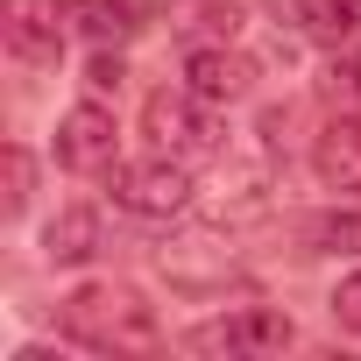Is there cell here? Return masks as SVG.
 Wrapping results in <instances>:
<instances>
[{"mask_svg": "<svg viewBox=\"0 0 361 361\" xmlns=\"http://www.w3.org/2000/svg\"><path fill=\"white\" fill-rule=\"evenodd\" d=\"M64 333L92 354H149L163 340L156 305H142V290L128 283H85L64 298Z\"/></svg>", "mask_w": 361, "mask_h": 361, "instance_id": "6da1fadb", "label": "cell"}, {"mask_svg": "<svg viewBox=\"0 0 361 361\" xmlns=\"http://www.w3.org/2000/svg\"><path fill=\"white\" fill-rule=\"evenodd\" d=\"M142 128H149V142H156V156H177V163H199V156H213L220 149V128H213V114H206V99L185 85V92H149V106H142Z\"/></svg>", "mask_w": 361, "mask_h": 361, "instance_id": "7a4b0ae2", "label": "cell"}, {"mask_svg": "<svg viewBox=\"0 0 361 361\" xmlns=\"http://www.w3.org/2000/svg\"><path fill=\"white\" fill-rule=\"evenodd\" d=\"M192 170L177 163V156H156V163H128V170H114V206L121 213H135V220H177L192 206Z\"/></svg>", "mask_w": 361, "mask_h": 361, "instance_id": "3957f363", "label": "cell"}, {"mask_svg": "<svg viewBox=\"0 0 361 361\" xmlns=\"http://www.w3.org/2000/svg\"><path fill=\"white\" fill-rule=\"evenodd\" d=\"M290 340H298L290 319L269 312V305H241V312L206 319V326L185 333V347H199V354H276V347H290Z\"/></svg>", "mask_w": 361, "mask_h": 361, "instance_id": "277c9868", "label": "cell"}, {"mask_svg": "<svg viewBox=\"0 0 361 361\" xmlns=\"http://www.w3.org/2000/svg\"><path fill=\"white\" fill-rule=\"evenodd\" d=\"M163 276H170V290L206 298V290H220V283L234 276V248H220L213 234H185V241L163 248Z\"/></svg>", "mask_w": 361, "mask_h": 361, "instance_id": "5b68a950", "label": "cell"}, {"mask_svg": "<svg viewBox=\"0 0 361 361\" xmlns=\"http://www.w3.org/2000/svg\"><path fill=\"white\" fill-rule=\"evenodd\" d=\"M57 163L64 170H106L114 163V114L106 106H71L57 121Z\"/></svg>", "mask_w": 361, "mask_h": 361, "instance_id": "8992f818", "label": "cell"}, {"mask_svg": "<svg viewBox=\"0 0 361 361\" xmlns=\"http://www.w3.org/2000/svg\"><path fill=\"white\" fill-rule=\"evenodd\" d=\"M185 85H192L206 106H234V99H248L255 64L234 57V50H192V57H185Z\"/></svg>", "mask_w": 361, "mask_h": 361, "instance_id": "52a82bcc", "label": "cell"}, {"mask_svg": "<svg viewBox=\"0 0 361 361\" xmlns=\"http://www.w3.org/2000/svg\"><path fill=\"white\" fill-rule=\"evenodd\" d=\"M312 163L333 192H361V114H333L312 142Z\"/></svg>", "mask_w": 361, "mask_h": 361, "instance_id": "ba28073f", "label": "cell"}, {"mask_svg": "<svg viewBox=\"0 0 361 361\" xmlns=\"http://www.w3.org/2000/svg\"><path fill=\"white\" fill-rule=\"evenodd\" d=\"M269 15H283L290 29H305L312 43H347L361 29V0H262Z\"/></svg>", "mask_w": 361, "mask_h": 361, "instance_id": "9c48e42d", "label": "cell"}, {"mask_svg": "<svg viewBox=\"0 0 361 361\" xmlns=\"http://www.w3.org/2000/svg\"><path fill=\"white\" fill-rule=\"evenodd\" d=\"M92 248H99V213H92V206H64V213L43 227V255H50V262H64V269H71V262H85Z\"/></svg>", "mask_w": 361, "mask_h": 361, "instance_id": "30bf717a", "label": "cell"}, {"mask_svg": "<svg viewBox=\"0 0 361 361\" xmlns=\"http://www.w3.org/2000/svg\"><path fill=\"white\" fill-rule=\"evenodd\" d=\"M8 50H15L22 64H57V50H64V36H57V22L43 29V15H29V8H15V15H8Z\"/></svg>", "mask_w": 361, "mask_h": 361, "instance_id": "8fae6325", "label": "cell"}, {"mask_svg": "<svg viewBox=\"0 0 361 361\" xmlns=\"http://www.w3.org/2000/svg\"><path fill=\"white\" fill-rule=\"evenodd\" d=\"M305 248L312 255H361V213L347 206H333V213H319V220H305Z\"/></svg>", "mask_w": 361, "mask_h": 361, "instance_id": "7c38bea8", "label": "cell"}, {"mask_svg": "<svg viewBox=\"0 0 361 361\" xmlns=\"http://www.w3.org/2000/svg\"><path fill=\"white\" fill-rule=\"evenodd\" d=\"M227 199V192H220ZM227 220H255V213H269V170H234V199L220 206Z\"/></svg>", "mask_w": 361, "mask_h": 361, "instance_id": "4fadbf2b", "label": "cell"}, {"mask_svg": "<svg viewBox=\"0 0 361 361\" xmlns=\"http://www.w3.org/2000/svg\"><path fill=\"white\" fill-rule=\"evenodd\" d=\"M326 99H333V114H361V57H340L326 71Z\"/></svg>", "mask_w": 361, "mask_h": 361, "instance_id": "5bb4252c", "label": "cell"}, {"mask_svg": "<svg viewBox=\"0 0 361 361\" xmlns=\"http://www.w3.org/2000/svg\"><path fill=\"white\" fill-rule=\"evenodd\" d=\"M29 199H36V163H29L22 149H8V220H22Z\"/></svg>", "mask_w": 361, "mask_h": 361, "instance_id": "9a60e30c", "label": "cell"}, {"mask_svg": "<svg viewBox=\"0 0 361 361\" xmlns=\"http://www.w3.org/2000/svg\"><path fill=\"white\" fill-rule=\"evenodd\" d=\"M333 319H340L347 333H361V269H354V276L333 290Z\"/></svg>", "mask_w": 361, "mask_h": 361, "instance_id": "2e32d148", "label": "cell"}, {"mask_svg": "<svg viewBox=\"0 0 361 361\" xmlns=\"http://www.w3.org/2000/svg\"><path fill=\"white\" fill-rule=\"evenodd\" d=\"M121 57H92V92H121Z\"/></svg>", "mask_w": 361, "mask_h": 361, "instance_id": "e0dca14e", "label": "cell"}]
</instances>
